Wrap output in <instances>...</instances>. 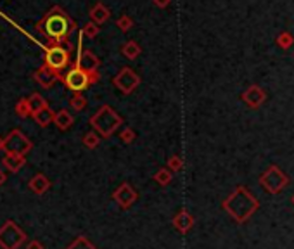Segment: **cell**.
<instances>
[{"label": "cell", "instance_id": "3", "mask_svg": "<svg viewBox=\"0 0 294 249\" xmlns=\"http://www.w3.org/2000/svg\"><path fill=\"white\" fill-rule=\"evenodd\" d=\"M254 206H256L254 199H252L244 188H237L230 198L224 202L225 210H227L228 213L239 222H242L244 218H248V214L254 210Z\"/></svg>", "mask_w": 294, "mask_h": 249}, {"label": "cell", "instance_id": "6", "mask_svg": "<svg viewBox=\"0 0 294 249\" xmlns=\"http://www.w3.org/2000/svg\"><path fill=\"white\" fill-rule=\"evenodd\" d=\"M45 66L50 68L56 73H61V70L70 66V50L62 45H52L45 48Z\"/></svg>", "mask_w": 294, "mask_h": 249}, {"label": "cell", "instance_id": "22", "mask_svg": "<svg viewBox=\"0 0 294 249\" xmlns=\"http://www.w3.org/2000/svg\"><path fill=\"white\" fill-rule=\"evenodd\" d=\"M82 142H84V146L86 147V149H96V147L100 144V135L92 130V132H88V134L84 135Z\"/></svg>", "mask_w": 294, "mask_h": 249}, {"label": "cell", "instance_id": "30", "mask_svg": "<svg viewBox=\"0 0 294 249\" xmlns=\"http://www.w3.org/2000/svg\"><path fill=\"white\" fill-rule=\"evenodd\" d=\"M152 2H154V6L160 7V9H164V7L170 6V0H152Z\"/></svg>", "mask_w": 294, "mask_h": 249}, {"label": "cell", "instance_id": "11", "mask_svg": "<svg viewBox=\"0 0 294 249\" xmlns=\"http://www.w3.org/2000/svg\"><path fill=\"white\" fill-rule=\"evenodd\" d=\"M33 78H35V82L38 83L40 86H44L45 90L52 88L58 82H62V74L52 71L50 68H47L45 64L44 66H40L38 70L33 73Z\"/></svg>", "mask_w": 294, "mask_h": 249}, {"label": "cell", "instance_id": "24", "mask_svg": "<svg viewBox=\"0 0 294 249\" xmlns=\"http://www.w3.org/2000/svg\"><path fill=\"white\" fill-rule=\"evenodd\" d=\"M134 20H132L128 14H123V16H120L118 18V21H116V26H118L120 30H122L123 33H126V32H130L132 28H134Z\"/></svg>", "mask_w": 294, "mask_h": 249}, {"label": "cell", "instance_id": "27", "mask_svg": "<svg viewBox=\"0 0 294 249\" xmlns=\"http://www.w3.org/2000/svg\"><path fill=\"white\" fill-rule=\"evenodd\" d=\"M135 137H137V134H135V130L132 126H126L122 130V134H120V138H122L123 144H132V142L135 140Z\"/></svg>", "mask_w": 294, "mask_h": 249}, {"label": "cell", "instance_id": "29", "mask_svg": "<svg viewBox=\"0 0 294 249\" xmlns=\"http://www.w3.org/2000/svg\"><path fill=\"white\" fill-rule=\"evenodd\" d=\"M24 244H26L24 249H45L44 244L40 242V240H35V239H33V240H26Z\"/></svg>", "mask_w": 294, "mask_h": 249}, {"label": "cell", "instance_id": "9", "mask_svg": "<svg viewBox=\"0 0 294 249\" xmlns=\"http://www.w3.org/2000/svg\"><path fill=\"white\" fill-rule=\"evenodd\" d=\"M112 83H114V86L122 94L130 96V94L134 92L138 85H140V76H138V74L135 73L132 68H122L120 73L112 78Z\"/></svg>", "mask_w": 294, "mask_h": 249}, {"label": "cell", "instance_id": "18", "mask_svg": "<svg viewBox=\"0 0 294 249\" xmlns=\"http://www.w3.org/2000/svg\"><path fill=\"white\" fill-rule=\"evenodd\" d=\"M122 54L125 56L126 59H130V61H135V59L142 54V48L135 40H128L122 45Z\"/></svg>", "mask_w": 294, "mask_h": 249}, {"label": "cell", "instance_id": "7", "mask_svg": "<svg viewBox=\"0 0 294 249\" xmlns=\"http://www.w3.org/2000/svg\"><path fill=\"white\" fill-rule=\"evenodd\" d=\"M62 83L66 85L68 90L71 92H84V90L90 88V80H88V73H85L84 70L76 66V64H71L68 73L62 76Z\"/></svg>", "mask_w": 294, "mask_h": 249}, {"label": "cell", "instance_id": "14", "mask_svg": "<svg viewBox=\"0 0 294 249\" xmlns=\"http://www.w3.org/2000/svg\"><path fill=\"white\" fill-rule=\"evenodd\" d=\"M88 16H90V21L96 22L97 26H100L111 18V10H109L102 2H97L96 6L90 9Z\"/></svg>", "mask_w": 294, "mask_h": 249}, {"label": "cell", "instance_id": "1", "mask_svg": "<svg viewBox=\"0 0 294 249\" xmlns=\"http://www.w3.org/2000/svg\"><path fill=\"white\" fill-rule=\"evenodd\" d=\"M74 28H76V22L71 20L66 14V10L59 6L52 7L42 20L36 22V32L44 33L48 40L44 45V48L52 47V45L68 44V38L74 32Z\"/></svg>", "mask_w": 294, "mask_h": 249}, {"label": "cell", "instance_id": "31", "mask_svg": "<svg viewBox=\"0 0 294 249\" xmlns=\"http://www.w3.org/2000/svg\"><path fill=\"white\" fill-rule=\"evenodd\" d=\"M6 180H7V175L2 172V170H0V187L4 186V182H6Z\"/></svg>", "mask_w": 294, "mask_h": 249}, {"label": "cell", "instance_id": "12", "mask_svg": "<svg viewBox=\"0 0 294 249\" xmlns=\"http://www.w3.org/2000/svg\"><path fill=\"white\" fill-rule=\"evenodd\" d=\"M50 187H52V182L48 180L47 175H44V173H36V175H33V178L28 182V188L36 196L47 194Z\"/></svg>", "mask_w": 294, "mask_h": 249}, {"label": "cell", "instance_id": "16", "mask_svg": "<svg viewBox=\"0 0 294 249\" xmlns=\"http://www.w3.org/2000/svg\"><path fill=\"white\" fill-rule=\"evenodd\" d=\"M2 164L7 168V172L18 173L22 170V166L26 164V156H20V154H6L2 160Z\"/></svg>", "mask_w": 294, "mask_h": 249}, {"label": "cell", "instance_id": "2", "mask_svg": "<svg viewBox=\"0 0 294 249\" xmlns=\"http://www.w3.org/2000/svg\"><path fill=\"white\" fill-rule=\"evenodd\" d=\"M88 123L94 128V132L100 135V138H109L123 124V118L116 112V109L104 104L90 116Z\"/></svg>", "mask_w": 294, "mask_h": 249}, {"label": "cell", "instance_id": "10", "mask_svg": "<svg viewBox=\"0 0 294 249\" xmlns=\"http://www.w3.org/2000/svg\"><path fill=\"white\" fill-rule=\"evenodd\" d=\"M112 199L118 202L120 208L128 210V208H130L138 199V194H137V190H135V188L130 186V184L123 182L122 186H120L114 192H112Z\"/></svg>", "mask_w": 294, "mask_h": 249}, {"label": "cell", "instance_id": "4", "mask_svg": "<svg viewBox=\"0 0 294 249\" xmlns=\"http://www.w3.org/2000/svg\"><path fill=\"white\" fill-rule=\"evenodd\" d=\"M26 242V234L16 222L7 220L0 227V248L2 249H20Z\"/></svg>", "mask_w": 294, "mask_h": 249}, {"label": "cell", "instance_id": "23", "mask_svg": "<svg viewBox=\"0 0 294 249\" xmlns=\"http://www.w3.org/2000/svg\"><path fill=\"white\" fill-rule=\"evenodd\" d=\"M66 249H97L85 236H78Z\"/></svg>", "mask_w": 294, "mask_h": 249}, {"label": "cell", "instance_id": "21", "mask_svg": "<svg viewBox=\"0 0 294 249\" xmlns=\"http://www.w3.org/2000/svg\"><path fill=\"white\" fill-rule=\"evenodd\" d=\"M152 178L156 180V182L160 184L161 187H166V186H170V182H172L173 175H172V172H170L168 168H160L152 175Z\"/></svg>", "mask_w": 294, "mask_h": 249}, {"label": "cell", "instance_id": "13", "mask_svg": "<svg viewBox=\"0 0 294 249\" xmlns=\"http://www.w3.org/2000/svg\"><path fill=\"white\" fill-rule=\"evenodd\" d=\"M172 224H173V227L178 230V232L187 234L192 227H194V216H192L187 210H180L178 213L173 216Z\"/></svg>", "mask_w": 294, "mask_h": 249}, {"label": "cell", "instance_id": "25", "mask_svg": "<svg viewBox=\"0 0 294 249\" xmlns=\"http://www.w3.org/2000/svg\"><path fill=\"white\" fill-rule=\"evenodd\" d=\"M82 33H84V36H88V38H96V36L100 33V28L96 24V22L88 21L84 28H82Z\"/></svg>", "mask_w": 294, "mask_h": 249}, {"label": "cell", "instance_id": "17", "mask_svg": "<svg viewBox=\"0 0 294 249\" xmlns=\"http://www.w3.org/2000/svg\"><path fill=\"white\" fill-rule=\"evenodd\" d=\"M26 102H28V108H30V114H35V112L42 111V109L48 108V102L45 100V97H42V94L38 92H33L30 97H26Z\"/></svg>", "mask_w": 294, "mask_h": 249}, {"label": "cell", "instance_id": "20", "mask_svg": "<svg viewBox=\"0 0 294 249\" xmlns=\"http://www.w3.org/2000/svg\"><path fill=\"white\" fill-rule=\"evenodd\" d=\"M86 104H88V102H86V97L82 92H74L73 96L70 97L71 109H73V111H76V112L84 111V109L86 108Z\"/></svg>", "mask_w": 294, "mask_h": 249}, {"label": "cell", "instance_id": "26", "mask_svg": "<svg viewBox=\"0 0 294 249\" xmlns=\"http://www.w3.org/2000/svg\"><path fill=\"white\" fill-rule=\"evenodd\" d=\"M14 111H16V114L20 116L21 120H24V118H28V116H32V114H30V108H28V102H26V99L18 100V104H16V108H14Z\"/></svg>", "mask_w": 294, "mask_h": 249}, {"label": "cell", "instance_id": "32", "mask_svg": "<svg viewBox=\"0 0 294 249\" xmlns=\"http://www.w3.org/2000/svg\"><path fill=\"white\" fill-rule=\"evenodd\" d=\"M0 150H4V138L0 137Z\"/></svg>", "mask_w": 294, "mask_h": 249}, {"label": "cell", "instance_id": "15", "mask_svg": "<svg viewBox=\"0 0 294 249\" xmlns=\"http://www.w3.org/2000/svg\"><path fill=\"white\" fill-rule=\"evenodd\" d=\"M52 123H54L59 130L66 132V130H70V128L73 126L74 118H73V114L68 111V109H59L58 112H54V120H52Z\"/></svg>", "mask_w": 294, "mask_h": 249}, {"label": "cell", "instance_id": "19", "mask_svg": "<svg viewBox=\"0 0 294 249\" xmlns=\"http://www.w3.org/2000/svg\"><path fill=\"white\" fill-rule=\"evenodd\" d=\"M33 120H35L38 126L45 128L52 123V120H54V111H52L50 108H45V109H42V111L35 112V114H33Z\"/></svg>", "mask_w": 294, "mask_h": 249}, {"label": "cell", "instance_id": "28", "mask_svg": "<svg viewBox=\"0 0 294 249\" xmlns=\"http://www.w3.org/2000/svg\"><path fill=\"white\" fill-rule=\"evenodd\" d=\"M184 168V160L180 156H170L168 158V170L170 172H180Z\"/></svg>", "mask_w": 294, "mask_h": 249}, {"label": "cell", "instance_id": "5", "mask_svg": "<svg viewBox=\"0 0 294 249\" xmlns=\"http://www.w3.org/2000/svg\"><path fill=\"white\" fill-rule=\"evenodd\" d=\"M33 149V142L26 137L20 128H14L4 137V152L6 154H20V156H26L30 150Z\"/></svg>", "mask_w": 294, "mask_h": 249}, {"label": "cell", "instance_id": "8", "mask_svg": "<svg viewBox=\"0 0 294 249\" xmlns=\"http://www.w3.org/2000/svg\"><path fill=\"white\" fill-rule=\"evenodd\" d=\"M74 64L80 70H84L85 73L99 71V66H100V59L92 50H88V48L84 50V33L82 32H80V36H78V52H76V61H74Z\"/></svg>", "mask_w": 294, "mask_h": 249}]
</instances>
